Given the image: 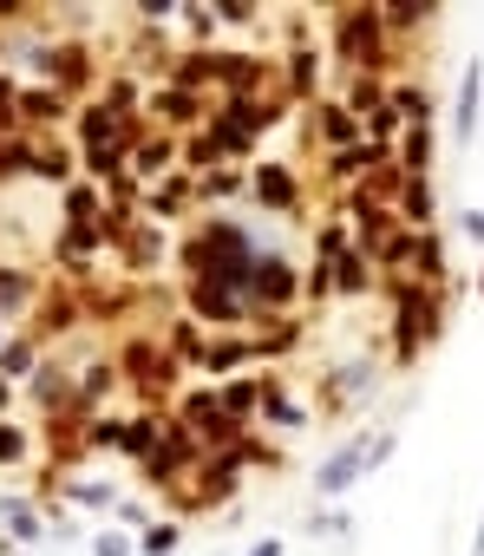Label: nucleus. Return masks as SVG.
I'll use <instances>...</instances> for the list:
<instances>
[{
    "label": "nucleus",
    "instance_id": "nucleus-8",
    "mask_svg": "<svg viewBox=\"0 0 484 556\" xmlns=\"http://www.w3.org/2000/svg\"><path fill=\"white\" fill-rule=\"evenodd\" d=\"M256 190H263V203H276V210H289V203H295V184H289V170H282V164H263Z\"/></svg>",
    "mask_w": 484,
    "mask_h": 556
},
{
    "label": "nucleus",
    "instance_id": "nucleus-4",
    "mask_svg": "<svg viewBox=\"0 0 484 556\" xmlns=\"http://www.w3.org/2000/svg\"><path fill=\"white\" fill-rule=\"evenodd\" d=\"M289 295H295V268L276 262V255H263L256 262V282H250V302H289Z\"/></svg>",
    "mask_w": 484,
    "mask_h": 556
},
{
    "label": "nucleus",
    "instance_id": "nucleus-13",
    "mask_svg": "<svg viewBox=\"0 0 484 556\" xmlns=\"http://www.w3.org/2000/svg\"><path fill=\"white\" fill-rule=\"evenodd\" d=\"M21 452H27V439H21V432H14V426H0V465H14V458H21Z\"/></svg>",
    "mask_w": 484,
    "mask_h": 556
},
{
    "label": "nucleus",
    "instance_id": "nucleus-9",
    "mask_svg": "<svg viewBox=\"0 0 484 556\" xmlns=\"http://www.w3.org/2000/svg\"><path fill=\"white\" fill-rule=\"evenodd\" d=\"M380 14H386L393 27H419V21L438 14V8H432V0H393V8H380Z\"/></svg>",
    "mask_w": 484,
    "mask_h": 556
},
{
    "label": "nucleus",
    "instance_id": "nucleus-20",
    "mask_svg": "<svg viewBox=\"0 0 484 556\" xmlns=\"http://www.w3.org/2000/svg\"><path fill=\"white\" fill-rule=\"evenodd\" d=\"M250 556H282V543H256V549H250Z\"/></svg>",
    "mask_w": 484,
    "mask_h": 556
},
{
    "label": "nucleus",
    "instance_id": "nucleus-11",
    "mask_svg": "<svg viewBox=\"0 0 484 556\" xmlns=\"http://www.w3.org/2000/svg\"><path fill=\"white\" fill-rule=\"evenodd\" d=\"M118 445L125 452H151V426H118Z\"/></svg>",
    "mask_w": 484,
    "mask_h": 556
},
{
    "label": "nucleus",
    "instance_id": "nucleus-21",
    "mask_svg": "<svg viewBox=\"0 0 484 556\" xmlns=\"http://www.w3.org/2000/svg\"><path fill=\"white\" fill-rule=\"evenodd\" d=\"M0 400H8V387H0Z\"/></svg>",
    "mask_w": 484,
    "mask_h": 556
},
{
    "label": "nucleus",
    "instance_id": "nucleus-1",
    "mask_svg": "<svg viewBox=\"0 0 484 556\" xmlns=\"http://www.w3.org/2000/svg\"><path fill=\"white\" fill-rule=\"evenodd\" d=\"M386 445H393L386 432L347 439V445H341V452H334V458L321 465V478H315V484H321V497H341V491H347V484H354V478H360L367 465H380V458H386Z\"/></svg>",
    "mask_w": 484,
    "mask_h": 556
},
{
    "label": "nucleus",
    "instance_id": "nucleus-17",
    "mask_svg": "<svg viewBox=\"0 0 484 556\" xmlns=\"http://www.w3.org/2000/svg\"><path fill=\"white\" fill-rule=\"evenodd\" d=\"M328 131H334V138H360V125H354V112H328Z\"/></svg>",
    "mask_w": 484,
    "mask_h": 556
},
{
    "label": "nucleus",
    "instance_id": "nucleus-7",
    "mask_svg": "<svg viewBox=\"0 0 484 556\" xmlns=\"http://www.w3.org/2000/svg\"><path fill=\"white\" fill-rule=\"evenodd\" d=\"M86 144H92V164L105 170L118 151V112H86Z\"/></svg>",
    "mask_w": 484,
    "mask_h": 556
},
{
    "label": "nucleus",
    "instance_id": "nucleus-15",
    "mask_svg": "<svg viewBox=\"0 0 484 556\" xmlns=\"http://www.w3.org/2000/svg\"><path fill=\"white\" fill-rule=\"evenodd\" d=\"M289 86H295V92H308V86H315V60H308V53L289 66Z\"/></svg>",
    "mask_w": 484,
    "mask_h": 556
},
{
    "label": "nucleus",
    "instance_id": "nucleus-2",
    "mask_svg": "<svg viewBox=\"0 0 484 556\" xmlns=\"http://www.w3.org/2000/svg\"><path fill=\"white\" fill-rule=\"evenodd\" d=\"M380 27H386V14L380 8H347L341 14V27H334V40H341V60L347 66H380Z\"/></svg>",
    "mask_w": 484,
    "mask_h": 556
},
{
    "label": "nucleus",
    "instance_id": "nucleus-19",
    "mask_svg": "<svg viewBox=\"0 0 484 556\" xmlns=\"http://www.w3.org/2000/svg\"><path fill=\"white\" fill-rule=\"evenodd\" d=\"M92 556H131V543H125V536H99Z\"/></svg>",
    "mask_w": 484,
    "mask_h": 556
},
{
    "label": "nucleus",
    "instance_id": "nucleus-18",
    "mask_svg": "<svg viewBox=\"0 0 484 556\" xmlns=\"http://www.w3.org/2000/svg\"><path fill=\"white\" fill-rule=\"evenodd\" d=\"M458 229H464L471 242H484V210H464V216H458Z\"/></svg>",
    "mask_w": 484,
    "mask_h": 556
},
{
    "label": "nucleus",
    "instance_id": "nucleus-14",
    "mask_svg": "<svg viewBox=\"0 0 484 556\" xmlns=\"http://www.w3.org/2000/svg\"><path fill=\"white\" fill-rule=\"evenodd\" d=\"M21 295H27V282H21L14 268H0V308H8V302H21Z\"/></svg>",
    "mask_w": 484,
    "mask_h": 556
},
{
    "label": "nucleus",
    "instance_id": "nucleus-5",
    "mask_svg": "<svg viewBox=\"0 0 484 556\" xmlns=\"http://www.w3.org/2000/svg\"><path fill=\"white\" fill-rule=\"evenodd\" d=\"M477 92H484V66H464V79H458V112H451V138H458V144H471V131H477Z\"/></svg>",
    "mask_w": 484,
    "mask_h": 556
},
{
    "label": "nucleus",
    "instance_id": "nucleus-6",
    "mask_svg": "<svg viewBox=\"0 0 484 556\" xmlns=\"http://www.w3.org/2000/svg\"><path fill=\"white\" fill-rule=\"evenodd\" d=\"M432 321H438L432 295H406V302H399V354H412V348L432 334Z\"/></svg>",
    "mask_w": 484,
    "mask_h": 556
},
{
    "label": "nucleus",
    "instance_id": "nucleus-10",
    "mask_svg": "<svg viewBox=\"0 0 484 556\" xmlns=\"http://www.w3.org/2000/svg\"><path fill=\"white\" fill-rule=\"evenodd\" d=\"M367 374H373V367H367V361H354V367H341L334 380H341V393H367Z\"/></svg>",
    "mask_w": 484,
    "mask_h": 556
},
{
    "label": "nucleus",
    "instance_id": "nucleus-3",
    "mask_svg": "<svg viewBox=\"0 0 484 556\" xmlns=\"http://www.w3.org/2000/svg\"><path fill=\"white\" fill-rule=\"evenodd\" d=\"M263 125H269V112H263V105H229V112H222V125H216V138H209V151H235V144H250Z\"/></svg>",
    "mask_w": 484,
    "mask_h": 556
},
{
    "label": "nucleus",
    "instance_id": "nucleus-16",
    "mask_svg": "<svg viewBox=\"0 0 484 556\" xmlns=\"http://www.w3.org/2000/svg\"><path fill=\"white\" fill-rule=\"evenodd\" d=\"M222 406H229V413H250V406H256V387H229Z\"/></svg>",
    "mask_w": 484,
    "mask_h": 556
},
{
    "label": "nucleus",
    "instance_id": "nucleus-12",
    "mask_svg": "<svg viewBox=\"0 0 484 556\" xmlns=\"http://www.w3.org/2000/svg\"><path fill=\"white\" fill-rule=\"evenodd\" d=\"M144 549H151V556H170V549H177V530H170V523H157V530L144 536Z\"/></svg>",
    "mask_w": 484,
    "mask_h": 556
}]
</instances>
